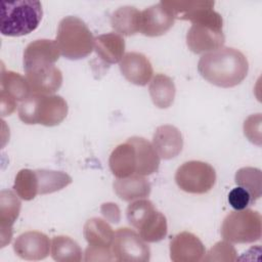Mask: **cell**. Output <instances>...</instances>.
Listing matches in <instances>:
<instances>
[{"label": "cell", "mask_w": 262, "mask_h": 262, "mask_svg": "<svg viewBox=\"0 0 262 262\" xmlns=\"http://www.w3.org/2000/svg\"><path fill=\"white\" fill-rule=\"evenodd\" d=\"M201 76L213 85L230 88L241 84L248 75L249 62L239 50L221 47L202 55L198 63Z\"/></svg>", "instance_id": "obj_1"}, {"label": "cell", "mask_w": 262, "mask_h": 262, "mask_svg": "<svg viewBox=\"0 0 262 262\" xmlns=\"http://www.w3.org/2000/svg\"><path fill=\"white\" fill-rule=\"evenodd\" d=\"M68 103L55 94H31L18 106V117L28 125L52 127L60 124L68 115Z\"/></svg>", "instance_id": "obj_2"}, {"label": "cell", "mask_w": 262, "mask_h": 262, "mask_svg": "<svg viewBox=\"0 0 262 262\" xmlns=\"http://www.w3.org/2000/svg\"><path fill=\"white\" fill-rule=\"evenodd\" d=\"M43 15L39 1L20 0L1 3L0 32L4 36L19 37L35 31Z\"/></svg>", "instance_id": "obj_3"}, {"label": "cell", "mask_w": 262, "mask_h": 262, "mask_svg": "<svg viewBox=\"0 0 262 262\" xmlns=\"http://www.w3.org/2000/svg\"><path fill=\"white\" fill-rule=\"evenodd\" d=\"M60 54L77 60L88 56L94 49V38L87 25L79 17L69 15L58 25L56 40Z\"/></svg>", "instance_id": "obj_4"}, {"label": "cell", "mask_w": 262, "mask_h": 262, "mask_svg": "<svg viewBox=\"0 0 262 262\" xmlns=\"http://www.w3.org/2000/svg\"><path fill=\"white\" fill-rule=\"evenodd\" d=\"M261 215L254 210L244 209L230 212L221 225L222 237L233 244H250L260 239Z\"/></svg>", "instance_id": "obj_5"}, {"label": "cell", "mask_w": 262, "mask_h": 262, "mask_svg": "<svg viewBox=\"0 0 262 262\" xmlns=\"http://www.w3.org/2000/svg\"><path fill=\"white\" fill-rule=\"evenodd\" d=\"M178 187L188 193L203 194L210 191L216 182L215 169L202 161L183 163L175 173Z\"/></svg>", "instance_id": "obj_6"}, {"label": "cell", "mask_w": 262, "mask_h": 262, "mask_svg": "<svg viewBox=\"0 0 262 262\" xmlns=\"http://www.w3.org/2000/svg\"><path fill=\"white\" fill-rule=\"evenodd\" d=\"M112 254L114 260L120 262H147L150 259V250L145 241L128 227L115 231Z\"/></svg>", "instance_id": "obj_7"}, {"label": "cell", "mask_w": 262, "mask_h": 262, "mask_svg": "<svg viewBox=\"0 0 262 262\" xmlns=\"http://www.w3.org/2000/svg\"><path fill=\"white\" fill-rule=\"evenodd\" d=\"M224 42L222 29L210 25L194 24L186 34L187 47L195 54L215 51L223 47Z\"/></svg>", "instance_id": "obj_8"}, {"label": "cell", "mask_w": 262, "mask_h": 262, "mask_svg": "<svg viewBox=\"0 0 262 262\" xmlns=\"http://www.w3.org/2000/svg\"><path fill=\"white\" fill-rule=\"evenodd\" d=\"M51 243L43 232L30 230L19 234L14 243L15 254L25 260H43L49 255Z\"/></svg>", "instance_id": "obj_9"}, {"label": "cell", "mask_w": 262, "mask_h": 262, "mask_svg": "<svg viewBox=\"0 0 262 262\" xmlns=\"http://www.w3.org/2000/svg\"><path fill=\"white\" fill-rule=\"evenodd\" d=\"M205 254L202 241L191 232L182 231L170 242V259L173 262H199Z\"/></svg>", "instance_id": "obj_10"}, {"label": "cell", "mask_w": 262, "mask_h": 262, "mask_svg": "<svg viewBox=\"0 0 262 262\" xmlns=\"http://www.w3.org/2000/svg\"><path fill=\"white\" fill-rule=\"evenodd\" d=\"M174 20L173 12L161 1L141 11L140 32L147 37H158L169 31Z\"/></svg>", "instance_id": "obj_11"}, {"label": "cell", "mask_w": 262, "mask_h": 262, "mask_svg": "<svg viewBox=\"0 0 262 262\" xmlns=\"http://www.w3.org/2000/svg\"><path fill=\"white\" fill-rule=\"evenodd\" d=\"M59 54L60 51L55 41L35 40L28 44L24 51V70L54 64L59 58Z\"/></svg>", "instance_id": "obj_12"}, {"label": "cell", "mask_w": 262, "mask_h": 262, "mask_svg": "<svg viewBox=\"0 0 262 262\" xmlns=\"http://www.w3.org/2000/svg\"><path fill=\"white\" fill-rule=\"evenodd\" d=\"M25 72L32 94H53L62 84V74L55 64L39 67Z\"/></svg>", "instance_id": "obj_13"}, {"label": "cell", "mask_w": 262, "mask_h": 262, "mask_svg": "<svg viewBox=\"0 0 262 262\" xmlns=\"http://www.w3.org/2000/svg\"><path fill=\"white\" fill-rule=\"evenodd\" d=\"M119 67L125 79L132 84L145 86L152 78V66L149 59L140 52H128L124 54Z\"/></svg>", "instance_id": "obj_14"}, {"label": "cell", "mask_w": 262, "mask_h": 262, "mask_svg": "<svg viewBox=\"0 0 262 262\" xmlns=\"http://www.w3.org/2000/svg\"><path fill=\"white\" fill-rule=\"evenodd\" d=\"M18 195L11 190L3 189L0 192V247L10 243L12 237V225L16 221L21 204Z\"/></svg>", "instance_id": "obj_15"}, {"label": "cell", "mask_w": 262, "mask_h": 262, "mask_svg": "<svg viewBox=\"0 0 262 262\" xmlns=\"http://www.w3.org/2000/svg\"><path fill=\"white\" fill-rule=\"evenodd\" d=\"M152 146L160 158L173 159L180 154L183 147L181 132L172 125L159 126L152 137Z\"/></svg>", "instance_id": "obj_16"}, {"label": "cell", "mask_w": 262, "mask_h": 262, "mask_svg": "<svg viewBox=\"0 0 262 262\" xmlns=\"http://www.w3.org/2000/svg\"><path fill=\"white\" fill-rule=\"evenodd\" d=\"M110 169L117 178H126L135 174L136 154L134 145L127 139L112 151L108 159Z\"/></svg>", "instance_id": "obj_17"}, {"label": "cell", "mask_w": 262, "mask_h": 262, "mask_svg": "<svg viewBox=\"0 0 262 262\" xmlns=\"http://www.w3.org/2000/svg\"><path fill=\"white\" fill-rule=\"evenodd\" d=\"M128 140L134 145L136 154L135 174L140 176L150 175L158 171L160 166V157L152 144L145 138L133 136Z\"/></svg>", "instance_id": "obj_18"}, {"label": "cell", "mask_w": 262, "mask_h": 262, "mask_svg": "<svg viewBox=\"0 0 262 262\" xmlns=\"http://www.w3.org/2000/svg\"><path fill=\"white\" fill-rule=\"evenodd\" d=\"M116 194L125 202L144 199L149 195L151 186L149 181L137 174L126 178H118L113 183Z\"/></svg>", "instance_id": "obj_19"}, {"label": "cell", "mask_w": 262, "mask_h": 262, "mask_svg": "<svg viewBox=\"0 0 262 262\" xmlns=\"http://www.w3.org/2000/svg\"><path fill=\"white\" fill-rule=\"evenodd\" d=\"M94 50L108 64L120 62L125 52V40L117 33H107L94 39Z\"/></svg>", "instance_id": "obj_20"}, {"label": "cell", "mask_w": 262, "mask_h": 262, "mask_svg": "<svg viewBox=\"0 0 262 262\" xmlns=\"http://www.w3.org/2000/svg\"><path fill=\"white\" fill-rule=\"evenodd\" d=\"M112 28L119 35L131 36L140 32L141 11L133 6H123L113 12Z\"/></svg>", "instance_id": "obj_21"}, {"label": "cell", "mask_w": 262, "mask_h": 262, "mask_svg": "<svg viewBox=\"0 0 262 262\" xmlns=\"http://www.w3.org/2000/svg\"><path fill=\"white\" fill-rule=\"evenodd\" d=\"M83 233L89 246L112 248L115 231L103 219L98 217L88 219L84 225Z\"/></svg>", "instance_id": "obj_22"}, {"label": "cell", "mask_w": 262, "mask_h": 262, "mask_svg": "<svg viewBox=\"0 0 262 262\" xmlns=\"http://www.w3.org/2000/svg\"><path fill=\"white\" fill-rule=\"evenodd\" d=\"M149 95L159 108L169 107L175 98L176 88L173 80L165 74H157L149 82Z\"/></svg>", "instance_id": "obj_23"}, {"label": "cell", "mask_w": 262, "mask_h": 262, "mask_svg": "<svg viewBox=\"0 0 262 262\" xmlns=\"http://www.w3.org/2000/svg\"><path fill=\"white\" fill-rule=\"evenodd\" d=\"M0 84L1 91H4L16 101H24L32 94L27 79L20 74L12 71L2 70Z\"/></svg>", "instance_id": "obj_24"}, {"label": "cell", "mask_w": 262, "mask_h": 262, "mask_svg": "<svg viewBox=\"0 0 262 262\" xmlns=\"http://www.w3.org/2000/svg\"><path fill=\"white\" fill-rule=\"evenodd\" d=\"M51 257L57 262H80L82 250L70 236L57 235L51 241Z\"/></svg>", "instance_id": "obj_25"}, {"label": "cell", "mask_w": 262, "mask_h": 262, "mask_svg": "<svg viewBox=\"0 0 262 262\" xmlns=\"http://www.w3.org/2000/svg\"><path fill=\"white\" fill-rule=\"evenodd\" d=\"M138 234L146 243H156L162 241L168 231L166 217L158 210L154 211L137 228Z\"/></svg>", "instance_id": "obj_26"}, {"label": "cell", "mask_w": 262, "mask_h": 262, "mask_svg": "<svg viewBox=\"0 0 262 262\" xmlns=\"http://www.w3.org/2000/svg\"><path fill=\"white\" fill-rule=\"evenodd\" d=\"M36 174L38 178V193L40 194L55 192L72 183V177L61 171L38 169Z\"/></svg>", "instance_id": "obj_27"}, {"label": "cell", "mask_w": 262, "mask_h": 262, "mask_svg": "<svg viewBox=\"0 0 262 262\" xmlns=\"http://www.w3.org/2000/svg\"><path fill=\"white\" fill-rule=\"evenodd\" d=\"M261 170L253 167H244L236 171L234 180L237 186L245 188L251 195L252 203L262 194Z\"/></svg>", "instance_id": "obj_28"}, {"label": "cell", "mask_w": 262, "mask_h": 262, "mask_svg": "<svg viewBox=\"0 0 262 262\" xmlns=\"http://www.w3.org/2000/svg\"><path fill=\"white\" fill-rule=\"evenodd\" d=\"M13 189L24 201L33 200L38 193V178L36 171L21 169L15 176Z\"/></svg>", "instance_id": "obj_29"}, {"label": "cell", "mask_w": 262, "mask_h": 262, "mask_svg": "<svg viewBox=\"0 0 262 262\" xmlns=\"http://www.w3.org/2000/svg\"><path fill=\"white\" fill-rule=\"evenodd\" d=\"M156 210L154 204L148 200L139 199L131 203L127 210L126 216L130 225L134 228H138L140 224Z\"/></svg>", "instance_id": "obj_30"}, {"label": "cell", "mask_w": 262, "mask_h": 262, "mask_svg": "<svg viewBox=\"0 0 262 262\" xmlns=\"http://www.w3.org/2000/svg\"><path fill=\"white\" fill-rule=\"evenodd\" d=\"M236 251L234 247L226 241L216 243L204 256V261H224V262H231L235 261Z\"/></svg>", "instance_id": "obj_31"}, {"label": "cell", "mask_w": 262, "mask_h": 262, "mask_svg": "<svg viewBox=\"0 0 262 262\" xmlns=\"http://www.w3.org/2000/svg\"><path fill=\"white\" fill-rule=\"evenodd\" d=\"M244 134L252 143L261 144V114L251 115L245 120Z\"/></svg>", "instance_id": "obj_32"}, {"label": "cell", "mask_w": 262, "mask_h": 262, "mask_svg": "<svg viewBox=\"0 0 262 262\" xmlns=\"http://www.w3.org/2000/svg\"><path fill=\"white\" fill-rule=\"evenodd\" d=\"M228 203L235 210H244L252 203V200L250 193L245 188L237 186L230 190Z\"/></svg>", "instance_id": "obj_33"}, {"label": "cell", "mask_w": 262, "mask_h": 262, "mask_svg": "<svg viewBox=\"0 0 262 262\" xmlns=\"http://www.w3.org/2000/svg\"><path fill=\"white\" fill-rule=\"evenodd\" d=\"M85 261H112L114 260L112 248L88 246L85 250Z\"/></svg>", "instance_id": "obj_34"}, {"label": "cell", "mask_w": 262, "mask_h": 262, "mask_svg": "<svg viewBox=\"0 0 262 262\" xmlns=\"http://www.w3.org/2000/svg\"><path fill=\"white\" fill-rule=\"evenodd\" d=\"M100 212L104 216V218L112 222L118 223L121 219V212L117 204L115 203H104L100 207Z\"/></svg>", "instance_id": "obj_35"}, {"label": "cell", "mask_w": 262, "mask_h": 262, "mask_svg": "<svg viewBox=\"0 0 262 262\" xmlns=\"http://www.w3.org/2000/svg\"><path fill=\"white\" fill-rule=\"evenodd\" d=\"M0 99H1V116L6 117L11 115L16 107V100L8 96L4 91H0Z\"/></svg>", "instance_id": "obj_36"}]
</instances>
